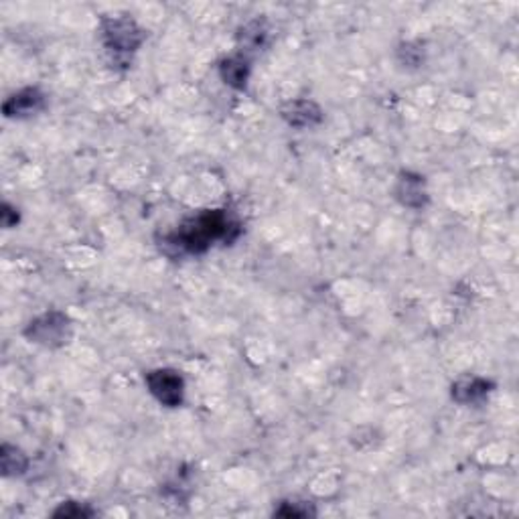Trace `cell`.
I'll list each match as a JSON object with an SVG mask.
<instances>
[{
	"mask_svg": "<svg viewBox=\"0 0 519 519\" xmlns=\"http://www.w3.org/2000/svg\"><path fill=\"white\" fill-rule=\"evenodd\" d=\"M20 222L19 209L12 207L11 203H3V211H0V223H3L4 230L17 228V223Z\"/></svg>",
	"mask_w": 519,
	"mask_h": 519,
	"instance_id": "obj_15",
	"label": "cell"
},
{
	"mask_svg": "<svg viewBox=\"0 0 519 519\" xmlns=\"http://www.w3.org/2000/svg\"><path fill=\"white\" fill-rule=\"evenodd\" d=\"M280 116L288 126L298 128V130L319 126L325 118L323 108H320L317 101L306 100V98L287 101V104L280 108Z\"/></svg>",
	"mask_w": 519,
	"mask_h": 519,
	"instance_id": "obj_6",
	"label": "cell"
},
{
	"mask_svg": "<svg viewBox=\"0 0 519 519\" xmlns=\"http://www.w3.org/2000/svg\"><path fill=\"white\" fill-rule=\"evenodd\" d=\"M398 60L406 68H418L424 61V49L420 43H401L398 49Z\"/></svg>",
	"mask_w": 519,
	"mask_h": 519,
	"instance_id": "obj_13",
	"label": "cell"
},
{
	"mask_svg": "<svg viewBox=\"0 0 519 519\" xmlns=\"http://www.w3.org/2000/svg\"><path fill=\"white\" fill-rule=\"evenodd\" d=\"M239 233H242V225L228 209H206L185 219L174 231L166 233L160 239V246L179 255L203 254L214 246V242H236Z\"/></svg>",
	"mask_w": 519,
	"mask_h": 519,
	"instance_id": "obj_1",
	"label": "cell"
},
{
	"mask_svg": "<svg viewBox=\"0 0 519 519\" xmlns=\"http://www.w3.org/2000/svg\"><path fill=\"white\" fill-rule=\"evenodd\" d=\"M93 515H96V511H93L90 506H85V503H76V501L61 503V506L53 511V517H60V519H85Z\"/></svg>",
	"mask_w": 519,
	"mask_h": 519,
	"instance_id": "obj_12",
	"label": "cell"
},
{
	"mask_svg": "<svg viewBox=\"0 0 519 519\" xmlns=\"http://www.w3.org/2000/svg\"><path fill=\"white\" fill-rule=\"evenodd\" d=\"M495 384L491 379L479 377V376H466L457 379L455 384L450 385V398L460 406H469V404H481L489 393L493 392Z\"/></svg>",
	"mask_w": 519,
	"mask_h": 519,
	"instance_id": "obj_8",
	"label": "cell"
},
{
	"mask_svg": "<svg viewBox=\"0 0 519 519\" xmlns=\"http://www.w3.org/2000/svg\"><path fill=\"white\" fill-rule=\"evenodd\" d=\"M393 195H396V199L408 209L426 207L428 206L426 179L412 171L400 173L396 187H393Z\"/></svg>",
	"mask_w": 519,
	"mask_h": 519,
	"instance_id": "obj_7",
	"label": "cell"
},
{
	"mask_svg": "<svg viewBox=\"0 0 519 519\" xmlns=\"http://www.w3.org/2000/svg\"><path fill=\"white\" fill-rule=\"evenodd\" d=\"M270 28L264 19H254L238 28V43L239 47L247 51H260L268 45Z\"/></svg>",
	"mask_w": 519,
	"mask_h": 519,
	"instance_id": "obj_10",
	"label": "cell"
},
{
	"mask_svg": "<svg viewBox=\"0 0 519 519\" xmlns=\"http://www.w3.org/2000/svg\"><path fill=\"white\" fill-rule=\"evenodd\" d=\"M144 39V28L128 14L101 19V41L116 63L128 65V60L141 49Z\"/></svg>",
	"mask_w": 519,
	"mask_h": 519,
	"instance_id": "obj_2",
	"label": "cell"
},
{
	"mask_svg": "<svg viewBox=\"0 0 519 519\" xmlns=\"http://www.w3.org/2000/svg\"><path fill=\"white\" fill-rule=\"evenodd\" d=\"M274 515H280V517H309L314 515V511L311 507L303 506V503H282L280 507L274 511Z\"/></svg>",
	"mask_w": 519,
	"mask_h": 519,
	"instance_id": "obj_14",
	"label": "cell"
},
{
	"mask_svg": "<svg viewBox=\"0 0 519 519\" xmlns=\"http://www.w3.org/2000/svg\"><path fill=\"white\" fill-rule=\"evenodd\" d=\"M47 106V96L39 87H25L17 93H12L11 98H6L3 104V114L6 118L12 120H23L31 118V116L39 114Z\"/></svg>",
	"mask_w": 519,
	"mask_h": 519,
	"instance_id": "obj_5",
	"label": "cell"
},
{
	"mask_svg": "<svg viewBox=\"0 0 519 519\" xmlns=\"http://www.w3.org/2000/svg\"><path fill=\"white\" fill-rule=\"evenodd\" d=\"M144 384L158 404L166 408H179L185 400V379L177 369L158 368L146 374Z\"/></svg>",
	"mask_w": 519,
	"mask_h": 519,
	"instance_id": "obj_4",
	"label": "cell"
},
{
	"mask_svg": "<svg viewBox=\"0 0 519 519\" xmlns=\"http://www.w3.org/2000/svg\"><path fill=\"white\" fill-rule=\"evenodd\" d=\"M250 71V61L244 55H231L219 61V77L233 90H246Z\"/></svg>",
	"mask_w": 519,
	"mask_h": 519,
	"instance_id": "obj_9",
	"label": "cell"
},
{
	"mask_svg": "<svg viewBox=\"0 0 519 519\" xmlns=\"http://www.w3.org/2000/svg\"><path fill=\"white\" fill-rule=\"evenodd\" d=\"M0 469H3L4 477H20L28 469V458L19 447L3 444V449H0Z\"/></svg>",
	"mask_w": 519,
	"mask_h": 519,
	"instance_id": "obj_11",
	"label": "cell"
},
{
	"mask_svg": "<svg viewBox=\"0 0 519 519\" xmlns=\"http://www.w3.org/2000/svg\"><path fill=\"white\" fill-rule=\"evenodd\" d=\"M23 333L28 341L36 343V345L57 349L68 345L73 327L68 314L61 311H49L33 319Z\"/></svg>",
	"mask_w": 519,
	"mask_h": 519,
	"instance_id": "obj_3",
	"label": "cell"
}]
</instances>
